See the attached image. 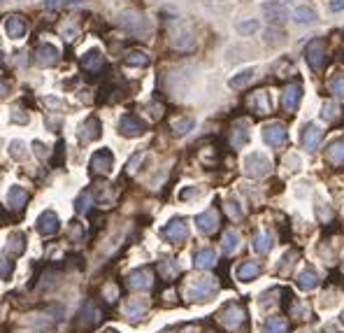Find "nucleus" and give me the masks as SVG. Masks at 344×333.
Instances as JSON below:
<instances>
[{"mask_svg":"<svg viewBox=\"0 0 344 333\" xmlns=\"http://www.w3.org/2000/svg\"><path fill=\"white\" fill-rule=\"evenodd\" d=\"M119 26L133 35H147L149 30H151L149 19L144 14L135 12V10H123V12L119 14Z\"/></svg>","mask_w":344,"mask_h":333,"instance_id":"1","label":"nucleus"},{"mask_svg":"<svg viewBox=\"0 0 344 333\" xmlns=\"http://www.w3.org/2000/svg\"><path fill=\"white\" fill-rule=\"evenodd\" d=\"M244 170L249 172L251 177H265L270 172V158L261 154V152H254L244 158Z\"/></svg>","mask_w":344,"mask_h":333,"instance_id":"2","label":"nucleus"},{"mask_svg":"<svg viewBox=\"0 0 344 333\" xmlns=\"http://www.w3.org/2000/svg\"><path fill=\"white\" fill-rule=\"evenodd\" d=\"M170 44L179 52H189V49L196 47V38H193V30L189 26H177L172 28L170 33Z\"/></svg>","mask_w":344,"mask_h":333,"instance_id":"3","label":"nucleus"},{"mask_svg":"<svg viewBox=\"0 0 344 333\" xmlns=\"http://www.w3.org/2000/svg\"><path fill=\"white\" fill-rule=\"evenodd\" d=\"M219 320L228 328H237L244 322V308L240 306V303H226L223 310L219 312Z\"/></svg>","mask_w":344,"mask_h":333,"instance_id":"4","label":"nucleus"},{"mask_svg":"<svg viewBox=\"0 0 344 333\" xmlns=\"http://www.w3.org/2000/svg\"><path fill=\"white\" fill-rule=\"evenodd\" d=\"M305 56H307V63H310L314 70H321L326 63V44L324 40H312L310 44H307V49H305Z\"/></svg>","mask_w":344,"mask_h":333,"instance_id":"5","label":"nucleus"},{"mask_svg":"<svg viewBox=\"0 0 344 333\" xmlns=\"http://www.w3.org/2000/svg\"><path fill=\"white\" fill-rule=\"evenodd\" d=\"M286 126H284L282 122H272V124H268L263 128V140L270 147H279V144H284L286 142Z\"/></svg>","mask_w":344,"mask_h":333,"instance_id":"6","label":"nucleus"},{"mask_svg":"<svg viewBox=\"0 0 344 333\" xmlns=\"http://www.w3.org/2000/svg\"><path fill=\"white\" fill-rule=\"evenodd\" d=\"M216 292V282L214 278H198L191 286V298L193 300H207L212 294Z\"/></svg>","mask_w":344,"mask_h":333,"instance_id":"7","label":"nucleus"},{"mask_svg":"<svg viewBox=\"0 0 344 333\" xmlns=\"http://www.w3.org/2000/svg\"><path fill=\"white\" fill-rule=\"evenodd\" d=\"M163 236L170 240V242H184L189 238V224L184 219H172L165 228H163Z\"/></svg>","mask_w":344,"mask_h":333,"instance_id":"8","label":"nucleus"},{"mask_svg":"<svg viewBox=\"0 0 344 333\" xmlns=\"http://www.w3.org/2000/svg\"><path fill=\"white\" fill-rule=\"evenodd\" d=\"M114 166V158H112V152L109 150H100L95 152L93 158H91V172L93 175H107Z\"/></svg>","mask_w":344,"mask_h":333,"instance_id":"9","label":"nucleus"},{"mask_svg":"<svg viewBox=\"0 0 344 333\" xmlns=\"http://www.w3.org/2000/svg\"><path fill=\"white\" fill-rule=\"evenodd\" d=\"M56 61H58V49L54 44H40L35 49V63L40 68H51L56 66Z\"/></svg>","mask_w":344,"mask_h":333,"instance_id":"10","label":"nucleus"},{"mask_svg":"<svg viewBox=\"0 0 344 333\" xmlns=\"http://www.w3.org/2000/svg\"><path fill=\"white\" fill-rule=\"evenodd\" d=\"M321 140H324V130L319 128L317 124H307L303 128V144L307 152H317Z\"/></svg>","mask_w":344,"mask_h":333,"instance_id":"11","label":"nucleus"},{"mask_svg":"<svg viewBox=\"0 0 344 333\" xmlns=\"http://www.w3.org/2000/svg\"><path fill=\"white\" fill-rule=\"evenodd\" d=\"M300 100H303V86H300V84H291V86H286L284 98H282L284 110H286V112H296L298 105H300Z\"/></svg>","mask_w":344,"mask_h":333,"instance_id":"12","label":"nucleus"},{"mask_svg":"<svg viewBox=\"0 0 344 333\" xmlns=\"http://www.w3.org/2000/svg\"><path fill=\"white\" fill-rule=\"evenodd\" d=\"M119 130H121V136H126V138H137L144 133V124H142L137 116L126 114V116H121V122H119Z\"/></svg>","mask_w":344,"mask_h":333,"instance_id":"13","label":"nucleus"},{"mask_svg":"<svg viewBox=\"0 0 344 333\" xmlns=\"http://www.w3.org/2000/svg\"><path fill=\"white\" fill-rule=\"evenodd\" d=\"M154 284V275L149 268H140V270H133L128 275V286L130 289H149Z\"/></svg>","mask_w":344,"mask_h":333,"instance_id":"14","label":"nucleus"},{"mask_svg":"<svg viewBox=\"0 0 344 333\" xmlns=\"http://www.w3.org/2000/svg\"><path fill=\"white\" fill-rule=\"evenodd\" d=\"M37 231H40L42 236H54V233L58 231V217H56L51 210L42 212L40 217H37Z\"/></svg>","mask_w":344,"mask_h":333,"instance_id":"15","label":"nucleus"},{"mask_svg":"<svg viewBox=\"0 0 344 333\" xmlns=\"http://www.w3.org/2000/svg\"><path fill=\"white\" fill-rule=\"evenodd\" d=\"M196 224L203 233H214L219 228V212L216 210H205L203 214L196 217Z\"/></svg>","mask_w":344,"mask_h":333,"instance_id":"16","label":"nucleus"},{"mask_svg":"<svg viewBox=\"0 0 344 333\" xmlns=\"http://www.w3.org/2000/svg\"><path fill=\"white\" fill-rule=\"evenodd\" d=\"M193 264H196V268H203V270L214 268V266H216V252L212 250V247H203V250H198L196 256H193Z\"/></svg>","mask_w":344,"mask_h":333,"instance_id":"17","label":"nucleus"},{"mask_svg":"<svg viewBox=\"0 0 344 333\" xmlns=\"http://www.w3.org/2000/svg\"><path fill=\"white\" fill-rule=\"evenodd\" d=\"M98 322H100V310H98L93 303H86L84 310L79 312V326L81 328H91V326H95Z\"/></svg>","mask_w":344,"mask_h":333,"instance_id":"18","label":"nucleus"},{"mask_svg":"<svg viewBox=\"0 0 344 333\" xmlns=\"http://www.w3.org/2000/svg\"><path fill=\"white\" fill-rule=\"evenodd\" d=\"M79 138L84 142H91V140H98L100 138V122L98 119H86V122L79 126Z\"/></svg>","mask_w":344,"mask_h":333,"instance_id":"19","label":"nucleus"},{"mask_svg":"<svg viewBox=\"0 0 344 333\" xmlns=\"http://www.w3.org/2000/svg\"><path fill=\"white\" fill-rule=\"evenodd\" d=\"M254 80H256V68H247V70H242V72H237V75L230 77L228 86L230 88H244V86H249Z\"/></svg>","mask_w":344,"mask_h":333,"instance_id":"20","label":"nucleus"},{"mask_svg":"<svg viewBox=\"0 0 344 333\" xmlns=\"http://www.w3.org/2000/svg\"><path fill=\"white\" fill-rule=\"evenodd\" d=\"M249 142V122H237L233 126V147L242 150Z\"/></svg>","mask_w":344,"mask_h":333,"instance_id":"21","label":"nucleus"},{"mask_svg":"<svg viewBox=\"0 0 344 333\" xmlns=\"http://www.w3.org/2000/svg\"><path fill=\"white\" fill-rule=\"evenodd\" d=\"M5 250L9 252V254H14V256H19V254H23L26 252V236L19 231L9 233V238H7V245Z\"/></svg>","mask_w":344,"mask_h":333,"instance_id":"22","label":"nucleus"},{"mask_svg":"<svg viewBox=\"0 0 344 333\" xmlns=\"http://www.w3.org/2000/svg\"><path fill=\"white\" fill-rule=\"evenodd\" d=\"M5 30L9 38H14V40H19V38H23L26 35V21L21 19V16H9L5 24Z\"/></svg>","mask_w":344,"mask_h":333,"instance_id":"23","label":"nucleus"},{"mask_svg":"<svg viewBox=\"0 0 344 333\" xmlns=\"http://www.w3.org/2000/svg\"><path fill=\"white\" fill-rule=\"evenodd\" d=\"M326 156H328V161L335 164V166L344 164V138H338L335 142H331V147L326 150Z\"/></svg>","mask_w":344,"mask_h":333,"instance_id":"24","label":"nucleus"},{"mask_svg":"<svg viewBox=\"0 0 344 333\" xmlns=\"http://www.w3.org/2000/svg\"><path fill=\"white\" fill-rule=\"evenodd\" d=\"M7 203L12 205L14 210H21V208L28 203V191L23 189V186H12L9 194H7Z\"/></svg>","mask_w":344,"mask_h":333,"instance_id":"25","label":"nucleus"},{"mask_svg":"<svg viewBox=\"0 0 344 333\" xmlns=\"http://www.w3.org/2000/svg\"><path fill=\"white\" fill-rule=\"evenodd\" d=\"M258 272H261V266L256 261H244L240 268H237V278L242 280V282H251L254 278H258Z\"/></svg>","mask_w":344,"mask_h":333,"instance_id":"26","label":"nucleus"},{"mask_svg":"<svg viewBox=\"0 0 344 333\" xmlns=\"http://www.w3.org/2000/svg\"><path fill=\"white\" fill-rule=\"evenodd\" d=\"M317 284H319V275L312 270V268H305V270L298 275V286L305 289V292H312Z\"/></svg>","mask_w":344,"mask_h":333,"instance_id":"27","label":"nucleus"},{"mask_svg":"<svg viewBox=\"0 0 344 333\" xmlns=\"http://www.w3.org/2000/svg\"><path fill=\"white\" fill-rule=\"evenodd\" d=\"M263 12L268 14L272 21H284L286 19V14H289V10H286L284 5H279L277 0H270V2H265L263 5Z\"/></svg>","mask_w":344,"mask_h":333,"instance_id":"28","label":"nucleus"},{"mask_svg":"<svg viewBox=\"0 0 344 333\" xmlns=\"http://www.w3.org/2000/svg\"><path fill=\"white\" fill-rule=\"evenodd\" d=\"M235 30L240 35H244V38H251L254 33H258L261 30V21L258 19H242L235 24Z\"/></svg>","mask_w":344,"mask_h":333,"instance_id":"29","label":"nucleus"},{"mask_svg":"<svg viewBox=\"0 0 344 333\" xmlns=\"http://www.w3.org/2000/svg\"><path fill=\"white\" fill-rule=\"evenodd\" d=\"M263 331L265 333H286L289 331V320H284V317H268L263 324Z\"/></svg>","mask_w":344,"mask_h":333,"instance_id":"30","label":"nucleus"},{"mask_svg":"<svg viewBox=\"0 0 344 333\" xmlns=\"http://www.w3.org/2000/svg\"><path fill=\"white\" fill-rule=\"evenodd\" d=\"M293 21L296 24H314L317 21V12L312 10V7H307V5H300V7H296V12H293Z\"/></svg>","mask_w":344,"mask_h":333,"instance_id":"31","label":"nucleus"},{"mask_svg":"<svg viewBox=\"0 0 344 333\" xmlns=\"http://www.w3.org/2000/svg\"><path fill=\"white\" fill-rule=\"evenodd\" d=\"M272 245H275V240H272L270 233H256L254 236V250L258 254H268L272 250Z\"/></svg>","mask_w":344,"mask_h":333,"instance_id":"32","label":"nucleus"},{"mask_svg":"<svg viewBox=\"0 0 344 333\" xmlns=\"http://www.w3.org/2000/svg\"><path fill=\"white\" fill-rule=\"evenodd\" d=\"M81 66L86 70H100L102 68V54L98 52V49H91L88 54H84V58H81Z\"/></svg>","mask_w":344,"mask_h":333,"instance_id":"33","label":"nucleus"},{"mask_svg":"<svg viewBox=\"0 0 344 333\" xmlns=\"http://www.w3.org/2000/svg\"><path fill=\"white\" fill-rule=\"evenodd\" d=\"M147 312V300H140V298H133L126 303V314L130 320H140L142 314Z\"/></svg>","mask_w":344,"mask_h":333,"instance_id":"34","label":"nucleus"},{"mask_svg":"<svg viewBox=\"0 0 344 333\" xmlns=\"http://www.w3.org/2000/svg\"><path fill=\"white\" fill-rule=\"evenodd\" d=\"M251 105L263 114V112H270V108H272V100H270V96H268V91H258L254 98H251Z\"/></svg>","mask_w":344,"mask_h":333,"instance_id":"35","label":"nucleus"},{"mask_svg":"<svg viewBox=\"0 0 344 333\" xmlns=\"http://www.w3.org/2000/svg\"><path fill=\"white\" fill-rule=\"evenodd\" d=\"M158 272H161L165 280H172V278H177L179 266H177L175 258H165V261H161V266H158Z\"/></svg>","mask_w":344,"mask_h":333,"instance_id":"36","label":"nucleus"},{"mask_svg":"<svg viewBox=\"0 0 344 333\" xmlns=\"http://www.w3.org/2000/svg\"><path fill=\"white\" fill-rule=\"evenodd\" d=\"M193 124L196 122H193L191 116H182V119H175V122H172V128H175L177 136H186V133L193 128Z\"/></svg>","mask_w":344,"mask_h":333,"instance_id":"37","label":"nucleus"},{"mask_svg":"<svg viewBox=\"0 0 344 333\" xmlns=\"http://www.w3.org/2000/svg\"><path fill=\"white\" fill-rule=\"evenodd\" d=\"M237 247H240V236H237L235 231H226V233H223V250L228 252V254H233Z\"/></svg>","mask_w":344,"mask_h":333,"instance_id":"38","label":"nucleus"},{"mask_svg":"<svg viewBox=\"0 0 344 333\" xmlns=\"http://www.w3.org/2000/svg\"><path fill=\"white\" fill-rule=\"evenodd\" d=\"M91 203H93V194H91V191H84V194H81L79 198H77V212H79V214H86L88 210H91Z\"/></svg>","mask_w":344,"mask_h":333,"instance_id":"39","label":"nucleus"},{"mask_svg":"<svg viewBox=\"0 0 344 333\" xmlns=\"http://www.w3.org/2000/svg\"><path fill=\"white\" fill-rule=\"evenodd\" d=\"M126 63H128V66H137V68H142V66H147L149 63V56L144 54V52H130L128 58H126Z\"/></svg>","mask_w":344,"mask_h":333,"instance_id":"40","label":"nucleus"},{"mask_svg":"<svg viewBox=\"0 0 344 333\" xmlns=\"http://www.w3.org/2000/svg\"><path fill=\"white\" fill-rule=\"evenodd\" d=\"M335 116H338V105L331 102V100L324 102V108H321V119H324V122H333Z\"/></svg>","mask_w":344,"mask_h":333,"instance_id":"41","label":"nucleus"},{"mask_svg":"<svg viewBox=\"0 0 344 333\" xmlns=\"http://www.w3.org/2000/svg\"><path fill=\"white\" fill-rule=\"evenodd\" d=\"M331 91L340 98H344V75H335L331 80Z\"/></svg>","mask_w":344,"mask_h":333,"instance_id":"42","label":"nucleus"},{"mask_svg":"<svg viewBox=\"0 0 344 333\" xmlns=\"http://www.w3.org/2000/svg\"><path fill=\"white\" fill-rule=\"evenodd\" d=\"M226 210H228V214L233 219H242V208H240V203H237V200H233V198H230L228 203H226Z\"/></svg>","mask_w":344,"mask_h":333,"instance_id":"43","label":"nucleus"},{"mask_svg":"<svg viewBox=\"0 0 344 333\" xmlns=\"http://www.w3.org/2000/svg\"><path fill=\"white\" fill-rule=\"evenodd\" d=\"M12 270H14L12 261H7L5 256H0V280H7L9 275H12Z\"/></svg>","mask_w":344,"mask_h":333,"instance_id":"44","label":"nucleus"},{"mask_svg":"<svg viewBox=\"0 0 344 333\" xmlns=\"http://www.w3.org/2000/svg\"><path fill=\"white\" fill-rule=\"evenodd\" d=\"M77 2H84V0H47V2H44V7H47V10H56V7L77 5Z\"/></svg>","mask_w":344,"mask_h":333,"instance_id":"45","label":"nucleus"},{"mask_svg":"<svg viewBox=\"0 0 344 333\" xmlns=\"http://www.w3.org/2000/svg\"><path fill=\"white\" fill-rule=\"evenodd\" d=\"M26 147H23V142H16V140H14L12 144H9V154H12L14 158H26Z\"/></svg>","mask_w":344,"mask_h":333,"instance_id":"46","label":"nucleus"},{"mask_svg":"<svg viewBox=\"0 0 344 333\" xmlns=\"http://www.w3.org/2000/svg\"><path fill=\"white\" fill-rule=\"evenodd\" d=\"M56 284V272H44V278L40 282V289H49V286Z\"/></svg>","mask_w":344,"mask_h":333,"instance_id":"47","label":"nucleus"},{"mask_svg":"<svg viewBox=\"0 0 344 333\" xmlns=\"http://www.w3.org/2000/svg\"><path fill=\"white\" fill-rule=\"evenodd\" d=\"M142 158H144V152H137L135 156H133V158H130V161H128V172H135V170H137V166L142 164Z\"/></svg>","mask_w":344,"mask_h":333,"instance_id":"48","label":"nucleus"},{"mask_svg":"<svg viewBox=\"0 0 344 333\" xmlns=\"http://www.w3.org/2000/svg\"><path fill=\"white\" fill-rule=\"evenodd\" d=\"M12 122L26 124V122H28V114H26V112H23V110H19V108H14V110H12Z\"/></svg>","mask_w":344,"mask_h":333,"instance_id":"49","label":"nucleus"},{"mask_svg":"<svg viewBox=\"0 0 344 333\" xmlns=\"http://www.w3.org/2000/svg\"><path fill=\"white\" fill-rule=\"evenodd\" d=\"M200 191L203 189H196V186H193V189H184L179 196H182V200H189V198H193V196H200Z\"/></svg>","mask_w":344,"mask_h":333,"instance_id":"50","label":"nucleus"},{"mask_svg":"<svg viewBox=\"0 0 344 333\" xmlns=\"http://www.w3.org/2000/svg\"><path fill=\"white\" fill-rule=\"evenodd\" d=\"M33 150H35V154H37V156H40V158H44V156H47V154H49V152H47V147H44V144H42V142H37V140H35V142H33Z\"/></svg>","mask_w":344,"mask_h":333,"instance_id":"51","label":"nucleus"},{"mask_svg":"<svg viewBox=\"0 0 344 333\" xmlns=\"http://www.w3.org/2000/svg\"><path fill=\"white\" fill-rule=\"evenodd\" d=\"M286 166H291V170H298L300 168V158L296 156V154H291V156H286V161H284Z\"/></svg>","mask_w":344,"mask_h":333,"instance_id":"52","label":"nucleus"},{"mask_svg":"<svg viewBox=\"0 0 344 333\" xmlns=\"http://www.w3.org/2000/svg\"><path fill=\"white\" fill-rule=\"evenodd\" d=\"M328 10H331V12H342L344 0H331V2H328Z\"/></svg>","mask_w":344,"mask_h":333,"instance_id":"53","label":"nucleus"},{"mask_svg":"<svg viewBox=\"0 0 344 333\" xmlns=\"http://www.w3.org/2000/svg\"><path fill=\"white\" fill-rule=\"evenodd\" d=\"M116 286H105V296H107V300H116Z\"/></svg>","mask_w":344,"mask_h":333,"instance_id":"54","label":"nucleus"},{"mask_svg":"<svg viewBox=\"0 0 344 333\" xmlns=\"http://www.w3.org/2000/svg\"><path fill=\"white\" fill-rule=\"evenodd\" d=\"M16 63H19L21 68H26V66H28V54H26V52H21V54L16 56Z\"/></svg>","mask_w":344,"mask_h":333,"instance_id":"55","label":"nucleus"},{"mask_svg":"<svg viewBox=\"0 0 344 333\" xmlns=\"http://www.w3.org/2000/svg\"><path fill=\"white\" fill-rule=\"evenodd\" d=\"M70 236H72V238H81V226L79 224H72V228H70Z\"/></svg>","mask_w":344,"mask_h":333,"instance_id":"56","label":"nucleus"},{"mask_svg":"<svg viewBox=\"0 0 344 333\" xmlns=\"http://www.w3.org/2000/svg\"><path fill=\"white\" fill-rule=\"evenodd\" d=\"M7 94V86H5V82H2V80H0V98H2V96Z\"/></svg>","mask_w":344,"mask_h":333,"instance_id":"57","label":"nucleus"},{"mask_svg":"<svg viewBox=\"0 0 344 333\" xmlns=\"http://www.w3.org/2000/svg\"><path fill=\"white\" fill-rule=\"evenodd\" d=\"M277 2H279V5H284V7H289V5H293L296 0H277Z\"/></svg>","mask_w":344,"mask_h":333,"instance_id":"58","label":"nucleus"},{"mask_svg":"<svg viewBox=\"0 0 344 333\" xmlns=\"http://www.w3.org/2000/svg\"><path fill=\"white\" fill-rule=\"evenodd\" d=\"M184 333H198L196 326H189V328H184Z\"/></svg>","mask_w":344,"mask_h":333,"instance_id":"59","label":"nucleus"},{"mask_svg":"<svg viewBox=\"0 0 344 333\" xmlns=\"http://www.w3.org/2000/svg\"><path fill=\"white\" fill-rule=\"evenodd\" d=\"M107 333H116V331H107Z\"/></svg>","mask_w":344,"mask_h":333,"instance_id":"60","label":"nucleus"},{"mask_svg":"<svg viewBox=\"0 0 344 333\" xmlns=\"http://www.w3.org/2000/svg\"><path fill=\"white\" fill-rule=\"evenodd\" d=\"M342 322H344V314H342Z\"/></svg>","mask_w":344,"mask_h":333,"instance_id":"61","label":"nucleus"},{"mask_svg":"<svg viewBox=\"0 0 344 333\" xmlns=\"http://www.w3.org/2000/svg\"><path fill=\"white\" fill-rule=\"evenodd\" d=\"M0 58H2V54H0Z\"/></svg>","mask_w":344,"mask_h":333,"instance_id":"62","label":"nucleus"},{"mask_svg":"<svg viewBox=\"0 0 344 333\" xmlns=\"http://www.w3.org/2000/svg\"><path fill=\"white\" fill-rule=\"evenodd\" d=\"M209 333H214V331H209Z\"/></svg>","mask_w":344,"mask_h":333,"instance_id":"63","label":"nucleus"}]
</instances>
